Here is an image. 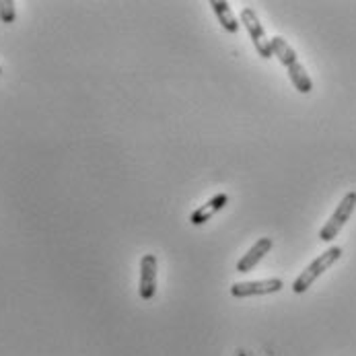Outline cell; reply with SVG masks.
Returning <instances> with one entry per match:
<instances>
[{"label":"cell","instance_id":"9c48e42d","mask_svg":"<svg viewBox=\"0 0 356 356\" xmlns=\"http://www.w3.org/2000/svg\"><path fill=\"white\" fill-rule=\"evenodd\" d=\"M208 4H210L212 13L216 15V19H218V23L222 25L225 31H229V33H237V31H239V21H237V17L233 15L229 2H225V0H210Z\"/></svg>","mask_w":356,"mask_h":356},{"label":"cell","instance_id":"52a82bcc","mask_svg":"<svg viewBox=\"0 0 356 356\" xmlns=\"http://www.w3.org/2000/svg\"><path fill=\"white\" fill-rule=\"evenodd\" d=\"M270 250H272V239H270V237L257 239L254 245L250 248V252L237 261V272H243V274H245V272H252Z\"/></svg>","mask_w":356,"mask_h":356},{"label":"cell","instance_id":"8992f818","mask_svg":"<svg viewBox=\"0 0 356 356\" xmlns=\"http://www.w3.org/2000/svg\"><path fill=\"white\" fill-rule=\"evenodd\" d=\"M140 297L151 301L156 293V257L153 254L143 255L140 259Z\"/></svg>","mask_w":356,"mask_h":356},{"label":"cell","instance_id":"8fae6325","mask_svg":"<svg viewBox=\"0 0 356 356\" xmlns=\"http://www.w3.org/2000/svg\"><path fill=\"white\" fill-rule=\"evenodd\" d=\"M0 74H2V68H0Z\"/></svg>","mask_w":356,"mask_h":356},{"label":"cell","instance_id":"3957f363","mask_svg":"<svg viewBox=\"0 0 356 356\" xmlns=\"http://www.w3.org/2000/svg\"><path fill=\"white\" fill-rule=\"evenodd\" d=\"M356 208V192H348L340 204L336 206V210H334V214L327 218V222L323 225V229L319 231V239L321 241H334L336 237H338V233L342 231V227L348 222V218L353 216V212H355Z\"/></svg>","mask_w":356,"mask_h":356},{"label":"cell","instance_id":"ba28073f","mask_svg":"<svg viewBox=\"0 0 356 356\" xmlns=\"http://www.w3.org/2000/svg\"><path fill=\"white\" fill-rule=\"evenodd\" d=\"M227 202H229V196H227V194H216V196H212L204 206L196 208V210L192 212L190 222H192L194 227H200V225H204L210 216H214L218 210H222Z\"/></svg>","mask_w":356,"mask_h":356},{"label":"cell","instance_id":"277c9868","mask_svg":"<svg viewBox=\"0 0 356 356\" xmlns=\"http://www.w3.org/2000/svg\"><path fill=\"white\" fill-rule=\"evenodd\" d=\"M239 19H241V23L245 25V29L250 31V38H252V42H254L257 54H259L261 58H266V60L272 58V56H274L272 44H270V40L266 38V31H264V27H261V23H259V19H257L254 8H241Z\"/></svg>","mask_w":356,"mask_h":356},{"label":"cell","instance_id":"30bf717a","mask_svg":"<svg viewBox=\"0 0 356 356\" xmlns=\"http://www.w3.org/2000/svg\"><path fill=\"white\" fill-rule=\"evenodd\" d=\"M17 19L15 2L13 0H0V21L2 23H13Z\"/></svg>","mask_w":356,"mask_h":356},{"label":"cell","instance_id":"7a4b0ae2","mask_svg":"<svg viewBox=\"0 0 356 356\" xmlns=\"http://www.w3.org/2000/svg\"><path fill=\"white\" fill-rule=\"evenodd\" d=\"M340 257H342V248H338V245H334V248H330L327 252L317 255V257L307 266L305 270L297 276V280L293 282V293L303 295L305 291L311 289V284H313L327 268H332Z\"/></svg>","mask_w":356,"mask_h":356},{"label":"cell","instance_id":"6da1fadb","mask_svg":"<svg viewBox=\"0 0 356 356\" xmlns=\"http://www.w3.org/2000/svg\"><path fill=\"white\" fill-rule=\"evenodd\" d=\"M270 44H272V51H274V56L280 60V64L289 70V79H291V83L295 85V89L299 91V93H311L313 91V81H311V76L307 74L305 66L297 60V51L293 50L291 46H289V42L284 40V38H280V35H276V38H272L270 40Z\"/></svg>","mask_w":356,"mask_h":356},{"label":"cell","instance_id":"5b68a950","mask_svg":"<svg viewBox=\"0 0 356 356\" xmlns=\"http://www.w3.org/2000/svg\"><path fill=\"white\" fill-rule=\"evenodd\" d=\"M282 280L280 278H266V280H250V282H235L231 286V295L235 299H245V297H259V295H274L282 291Z\"/></svg>","mask_w":356,"mask_h":356}]
</instances>
